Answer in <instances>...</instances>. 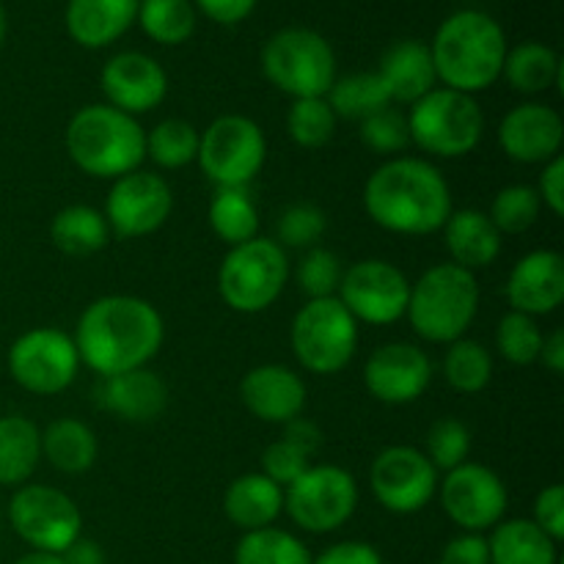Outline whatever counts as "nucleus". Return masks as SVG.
<instances>
[{
	"label": "nucleus",
	"instance_id": "nucleus-3",
	"mask_svg": "<svg viewBox=\"0 0 564 564\" xmlns=\"http://www.w3.org/2000/svg\"><path fill=\"white\" fill-rule=\"evenodd\" d=\"M430 53H433L435 75L444 88L474 97L501 77L507 39L494 17L466 9L441 22Z\"/></svg>",
	"mask_w": 564,
	"mask_h": 564
},
{
	"label": "nucleus",
	"instance_id": "nucleus-30",
	"mask_svg": "<svg viewBox=\"0 0 564 564\" xmlns=\"http://www.w3.org/2000/svg\"><path fill=\"white\" fill-rule=\"evenodd\" d=\"M42 460V430L20 413L0 416V488H20Z\"/></svg>",
	"mask_w": 564,
	"mask_h": 564
},
{
	"label": "nucleus",
	"instance_id": "nucleus-23",
	"mask_svg": "<svg viewBox=\"0 0 564 564\" xmlns=\"http://www.w3.org/2000/svg\"><path fill=\"white\" fill-rule=\"evenodd\" d=\"M94 394L99 408L132 424L154 422L169 408V386L147 367L102 378Z\"/></svg>",
	"mask_w": 564,
	"mask_h": 564
},
{
	"label": "nucleus",
	"instance_id": "nucleus-14",
	"mask_svg": "<svg viewBox=\"0 0 564 564\" xmlns=\"http://www.w3.org/2000/svg\"><path fill=\"white\" fill-rule=\"evenodd\" d=\"M435 496L441 499L446 518L463 532L474 534L490 532L496 523L505 521L510 505L505 479L494 468L471 460L446 471Z\"/></svg>",
	"mask_w": 564,
	"mask_h": 564
},
{
	"label": "nucleus",
	"instance_id": "nucleus-56",
	"mask_svg": "<svg viewBox=\"0 0 564 564\" xmlns=\"http://www.w3.org/2000/svg\"><path fill=\"white\" fill-rule=\"evenodd\" d=\"M3 39H6V9L0 3V47H3Z\"/></svg>",
	"mask_w": 564,
	"mask_h": 564
},
{
	"label": "nucleus",
	"instance_id": "nucleus-7",
	"mask_svg": "<svg viewBox=\"0 0 564 564\" xmlns=\"http://www.w3.org/2000/svg\"><path fill=\"white\" fill-rule=\"evenodd\" d=\"M290 281L286 251L270 237L229 248L218 270V292L237 314L268 312Z\"/></svg>",
	"mask_w": 564,
	"mask_h": 564
},
{
	"label": "nucleus",
	"instance_id": "nucleus-16",
	"mask_svg": "<svg viewBox=\"0 0 564 564\" xmlns=\"http://www.w3.org/2000/svg\"><path fill=\"white\" fill-rule=\"evenodd\" d=\"M336 297L356 323L391 325L405 317L411 281L386 259H361L345 268Z\"/></svg>",
	"mask_w": 564,
	"mask_h": 564
},
{
	"label": "nucleus",
	"instance_id": "nucleus-2",
	"mask_svg": "<svg viewBox=\"0 0 564 564\" xmlns=\"http://www.w3.org/2000/svg\"><path fill=\"white\" fill-rule=\"evenodd\" d=\"M364 209L391 235L424 237L444 229L455 204L438 165L400 154L369 174L364 185Z\"/></svg>",
	"mask_w": 564,
	"mask_h": 564
},
{
	"label": "nucleus",
	"instance_id": "nucleus-36",
	"mask_svg": "<svg viewBox=\"0 0 564 564\" xmlns=\"http://www.w3.org/2000/svg\"><path fill=\"white\" fill-rule=\"evenodd\" d=\"M444 380L460 394H479L494 380V356L482 341L463 336L446 345Z\"/></svg>",
	"mask_w": 564,
	"mask_h": 564
},
{
	"label": "nucleus",
	"instance_id": "nucleus-22",
	"mask_svg": "<svg viewBox=\"0 0 564 564\" xmlns=\"http://www.w3.org/2000/svg\"><path fill=\"white\" fill-rule=\"evenodd\" d=\"M240 400L259 422L286 424L303 416L308 397L301 375L281 364H262L242 375Z\"/></svg>",
	"mask_w": 564,
	"mask_h": 564
},
{
	"label": "nucleus",
	"instance_id": "nucleus-17",
	"mask_svg": "<svg viewBox=\"0 0 564 564\" xmlns=\"http://www.w3.org/2000/svg\"><path fill=\"white\" fill-rule=\"evenodd\" d=\"M171 209H174V191L169 182L154 171L138 169L113 180L102 215L110 226V235L121 240H138L163 229L165 220L171 218Z\"/></svg>",
	"mask_w": 564,
	"mask_h": 564
},
{
	"label": "nucleus",
	"instance_id": "nucleus-5",
	"mask_svg": "<svg viewBox=\"0 0 564 564\" xmlns=\"http://www.w3.org/2000/svg\"><path fill=\"white\" fill-rule=\"evenodd\" d=\"M477 312V273L452 262H441L424 270L411 284L405 317L424 341L452 345L468 334Z\"/></svg>",
	"mask_w": 564,
	"mask_h": 564
},
{
	"label": "nucleus",
	"instance_id": "nucleus-15",
	"mask_svg": "<svg viewBox=\"0 0 564 564\" xmlns=\"http://www.w3.org/2000/svg\"><path fill=\"white\" fill-rule=\"evenodd\" d=\"M438 471L422 449L386 446L369 468V488L375 501L394 516H416L433 505L438 494Z\"/></svg>",
	"mask_w": 564,
	"mask_h": 564
},
{
	"label": "nucleus",
	"instance_id": "nucleus-40",
	"mask_svg": "<svg viewBox=\"0 0 564 564\" xmlns=\"http://www.w3.org/2000/svg\"><path fill=\"white\" fill-rule=\"evenodd\" d=\"M540 209L543 204L532 185H507L490 202L488 218L494 220L499 235H523L538 224Z\"/></svg>",
	"mask_w": 564,
	"mask_h": 564
},
{
	"label": "nucleus",
	"instance_id": "nucleus-10",
	"mask_svg": "<svg viewBox=\"0 0 564 564\" xmlns=\"http://www.w3.org/2000/svg\"><path fill=\"white\" fill-rule=\"evenodd\" d=\"M268 160L262 127L240 113H226L198 132L196 163L218 187H248Z\"/></svg>",
	"mask_w": 564,
	"mask_h": 564
},
{
	"label": "nucleus",
	"instance_id": "nucleus-31",
	"mask_svg": "<svg viewBox=\"0 0 564 564\" xmlns=\"http://www.w3.org/2000/svg\"><path fill=\"white\" fill-rule=\"evenodd\" d=\"M110 226L102 209L72 204L50 220V240L66 257H91L110 242Z\"/></svg>",
	"mask_w": 564,
	"mask_h": 564
},
{
	"label": "nucleus",
	"instance_id": "nucleus-12",
	"mask_svg": "<svg viewBox=\"0 0 564 564\" xmlns=\"http://www.w3.org/2000/svg\"><path fill=\"white\" fill-rule=\"evenodd\" d=\"M9 523L31 551L64 554L83 534L80 507L50 485H20L9 501Z\"/></svg>",
	"mask_w": 564,
	"mask_h": 564
},
{
	"label": "nucleus",
	"instance_id": "nucleus-4",
	"mask_svg": "<svg viewBox=\"0 0 564 564\" xmlns=\"http://www.w3.org/2000/svg\"><path fill=\"white\" fill-rule=\"evenodd\" d=\"M64 141L72 163L94 180H119L143 169L147 160V130L141 121L108 102L77 110L66 124Z\"/></svg>",
	"mask_w": 564,
	"mask_h": 564
},
{
	"label": "nucleus",
	"instance_id": "nucleus-25",
	"mask_svg": "<svg viewBox=\"0 0 564 564\" xmlns=\"http://www.w3.org/2000/svg\"><path fill=\"white\" fill-rule=\"evenodd\" d=\"M138 17V0H69L66 31L80 47L102 50L124 36Z\"/></svg>",
	"mask_w": 564,
	"mask_h": 564
},
{
	"label": "nucleus",
	"instance_id": "nucleus-35",
	"mask_svg": "<svg viewBox=\"0 0 564 564\" xmlns=\"http://www.w3.org/2000/svg\"><path fill=\"white\" fill-rule=\"evenodd\" d=\"M235 564H312V551L279 527L246 532L235 549Z\"/></svg>",
	"mask_w": 564,
	"mask_h": 564
},
{
	"label": "nucleus",
	"instance_id": "nucleus-8",
	"mask_svg": "<svg viewBox=\"0 0 564 564\" xmlns=\"http://www.w3.org/2000/svg\"><path fill=\"white\" fill-rule=\"evenodd\" d=\"M290 345L306 372L339 375L356 358L358 323L339 297L306 301L292 317Z\"/></svg>",
	"mask_w": 564,
	"mask_h": 564
},
{
	"label": "nucleus",
	"instance_id": "nucleus-41",
	"mask_svg": "<svg viewBox=\"0 0 564 564\" xmlns=\"http://www.w3.org/2000/svg\"><path fill=\"white\" fill-rule=\"evenodd\" d=\"M543 336L538 319L521 312H507L496 328V350L505 361L516 364V367H529L540 358Z\"/></svg>",
	"mask_w": 564,
	"mask_h": 564
},
{
	"label": "nucleus",
	"instance_id": "nucleus-51",
	"mask_svg": "<svg viewBox=\"0 0 564 564\" xmlns=\"http://www.w3.org/2000/svg\"><path fill=\"white\" fill-rule=\"evenodd\" d=\"M196 6L218 25H237L257 9V0H196Z\"/></svg>",
	"mask_w": 564,
	"mask_h": 564
},
{
	"label": "nucleus",
	"instance_id": "nucleus-42",
	"mask_svg": "<svg viewBox=\"0 0 564 564\" xmlns=\"http://www.w3.org/2000/svg\"><path fill=\"white\" fill-rule=\"evenodd\" d=\"M341 275H345V264L336 257L330 248L314 246L303 253L301 264L295 270L297 290L308 297V301H317V297H336L341 284Z\"/></svg>",
	"mask_w": 564,
	"mask_h": 564
},
{
	"label": "nucleus",
	"instance_id": "nucleus-45",
	"mask_svg": "<svg viewBox=\"0 0 564 564\" xmlns=\"http://www.w3.org/2000/svg\"><path fill=\"white\" fill-rule=\"evenodd\" d=\"M328 229V218L314 204H292L281 213L279 224H275V235H279V246L297 248V251H308L319 242V237Z\"/></svg>",
	"mask_w": 564,
	"mask_h": 564
},
{
	"label": "nucleus",
	"instance_id": "nucleus-29",
	"mask_svg": "<svg viewBox=\"0 0 564 564\" xmlns=\"http://www.w3.org/2000/svg\"><path fill=\"white\" fill-rule=\"evenodd\" d=\"M42 457L61 474H86L99 457L97 433L80 419H55L42 430Z\"/></svg>",
	"mask_w": 564,
	"mask_h": 564
},
{
	"label": "nucleus",
	"instance_id": "nucleus-48",
	"mask_svg": "<svg viewBox=\"0 0 564 564\" xmlns=\"http://www.w3.org/2000/svg\"><path fill=\"white\" fill-rule=\"evenodd\" d=\"M438 564H490V549L485 534L460 532L441 551Z\"/></svg>",
	"mask_w": 564,
	"mask_h": 564
},
{
	"label": "nucleus",
	"instance_id": "nucleus-26",
	"mask_svg": "<svg viewBox=\"0 0 564 564\" xmlns=\"http://www.w3.org/2000/svg\"><path fill=\"white\" fill-rule=\"evenodd\" d=\"M444 246L449 251L452 264L466 268L471 273L490 268L501 253V235L479 209H452L444 224Z\"/></svg>",
	"mask_w": 564,
	"mask_h": 564
},
{
	"label": "nucleus",
	"instance_id": "nucleus-38",
	"mask_svg": "<svg viewBox=\"0 0 564 564\" xmlns=\"http://www.w3.org/2000/svg\"><path fill=\"white\" fill-rule=\"evenodd\" d=\"M198 130L185 119H163L147 132V158L160 169H185L196 163Z\"/></svg>",
	"mask_w": 564,
	"mask_h": 564
},
{
	"label": "nucleus",
	"instance_id": "nucleus-21",
	"mask_svg": "<svg viewBox=\"0 0 564 564\" xmlns=\"http://www.w3.org/2000/svg\"><path fill=\"white\" fill-rule=\"evenodd\" d=\"M507 303L510 312L529 317H549L564 301V259L560 251L538 248L512 264L507 275Z\"/></svg>",
	"mask_w": 564,
	"mask_h": 564
},
{
	"label": "nucleus",
	"instance_id": "nucleus-11",
	"mask_svg": "<svg viewBox=\"0 0 564 564\" xmlns=\"http://www.w3.org/2000/svg\"><path fill=\"white\" fill-rule=\"evenodd\" d=\"M358 507V482L347 468L323 463L308 466L306 474L284 488V512L301 532H339Z\"/></svg>",
	"mask_w": 564,
	"mask_h": 564
},
{
	"label": "nucleus",
	"instance_id": "nucleus-1",
	"mask_svg": "<svg viewBox=\"0 0 564 564\" xmlns=\"http://www.w3.org/2000/svg\"><path fill=\"white\" fill-rule=\"evenodd\" d=\"M163 339V314L138 295L97 297L80 314L72 334L80 364L99 378L147 367L160 352Z\"/></svg>",
	"mask_w": 564,
	"mask_h": 564
},
{
	"label": "nucleus",
	"instance_id": "nucleus-39",
	"mask_svg": "<svg viewBox=\"0 0 564 564\" xmlns=\"http://www.w3.org/2000/svg\"><path fill=\"white\" fill-rule=\"evenodd\" d=\"M336 121L339 119L325 97L292 99V108L286 113V132L295 147L323 149L334 138Z\"/></svg>",
	"mask_w": 564,
	"mask_h": 564
},
{
	"label": "nucleus",
	"instance_id": "nucleus-20",
	"mask_svg": "<svg viewBox=\"0 0 564 564\" xmlns=\"http://www.w3.org/2000/svg\"><path fill=\"white\" fill-rule=\"evenodd\" d=\"M564 121L560 110L543 102L516 105L501 119L499 143L505 154L523 165H545L562 154Z\"/></svg>",
	"mask_w": 564,
	"mask_h": 564
},
{
	"label": "nucleus",
	"instance_id": "nucleus-44",
	"mask_svg": "<svg viewBox=\"0 0 564 564\" xmlns=\"http://www.w3.org/2000/svg\"><path fill=\"white\" fill-rule=\"evenodd\" d=\"M358 138L364 147L372 149L375 154L383 158H400L411 147V132H408V116L397 108H383L378 113L367 116L358 121Z\"/></svg>",
	"mask_w": 564,
	"mask_h": 564
},
{
	"label": "nucleus",
	"instance_id": "nucleus-52",
	"mask_svg": "<svg viewBox=\"0 0 564 564\" xmlns=\"http://www.w3.org/2000/svg\"><path fill=\"white\" fill-rule=\"evenodd\" d=\"M284 441H290L292 446H297L303 455H308L314 460V455L323 449V430H319L312 419L297 416L284 424Z\"/></svg>",
	"mask_w": 564,
	"mask_h": 564
},
{
	"label": "nucleus",
	"instance_id": "nucleus-6",
	"mask_svg": "<svg viewBox=\"0 0 564 564\" xmlns=\"http://www.w3.org/2000/svg\"><path fill=\"white\" fill-rule=\"evenodd\" d=\"M411 143L433 158H466L485 135V116L471 94L438 88L424 94L408 113Z\"/></svg>",
	"mask_w": 564,
	"mask_h": 564
},
{
	"label": "nucleus",
	"instance_id": "nucleus-47",
	"mask_svg": "<svg viewBox=\"0 0 564 564\" xmlns=\"http://www.w3.org/2000/svg\"><path fill=\"white\" fill-rule=\"evenodd\" d=\"M532 521L549 534L551 540L562 543L564 538V488L562 485H549L538 494L534 499V512H532Z\"/></svg>",
	"mask_w": 564,
	"mask_h": 564
},
{
	"label": "nucleus",
	"instance_id": "nucleus-34",
	"mask_svg": "<svg viewBox=\"0 0 564 564\" xmlns=\"http://www.w3.org/2000/svg\"><path fill=\"white\" fill-rule=\"evenodd\" d=\"M328 105L334 108L336 119H367L378 110L389 108L391 99L380 83L378 72H352V75L336 77L330 91L325 94Z\"/></svg>",
	"mask_w": 564,
	"mask_h": 564
},
{
	"label": "nucleus",
	"instance_id": "nucleus-18",
	"mask_svg": "<svg viewBox=\"0 0 564 564\" xmlns=\"http://www.w3.org/2000/svg\"><path fill=\"white\" fill-rule=\"evenodd\" d=\"M433 361L411 341H389L372 350L364 367V386L383 405H411L427 391Z\"/></svg>",
	"mask_w": 564,
	"mask_h": 564
},
{
	"label": "nucleus",
	"instance_id": "nucleus-28",
	"mask_svg": "<svg viewBox=\"0 0 564 564\" xmlns=\"http://www.w3.org/2000/svg\"><path fill=\"white\" fill-rule=\"evenodd\" d=\"M532 518H510L490 529V564H560V549Z\"/></svg>",
	"mask_w": 564,
	"mask_h": 564
},
{
	"label": "nucleus",
	"instance_id": "nucleus-46",
	"mask_svg": "<svg viewBox=\"0 0 564 564\" xmlns=\"http://www.w3.org/2000/svg\"><path fill=\"white\" fill-rule=\"evenodd\" d=\"M308 466H312V457L303 455L297 446L284 438L273 441L262 455V474L279 488H290L301 474H306Z\"/></svg>",
	"mask_w": 564,
	"mask_h": 564
},
{
	"label": "nucleus",
	"instance_id": "nucleus-32",
	"mask_svg": "<svg viewBox=\"0 0 564 564\" xmlns=\"http://www.w3.org/2000/svg\"><path fill=\"white\" fill-rule=\"evenodd\" d=\"M501 75L507 77L512 91L538 97V94H545L549 88L562 86V61L549 44L523 42L518 47L507 50Z\"/></svg>",
	"mask_w": 564,
	"mask_h": 564
},
{
	"label": "nucleus",
	"instance_id": "nucleus-55",
	"mask_svg": "<svg viewBox=\"0 0 564 564\" xmlns=\"http://www.w3.org/2000/svg\"><path fill=\"white\" fill-rule=\"evenodd\" d=\"M14 564H66L61 554H47V551H28Z\"/></svg>",
	"mask_w": 564,
	"mask_h": 564
},
{
	"label": "nucleus",
	"instance_id": "nucleus-49",
	"mask_svg": "<svg viewBox=\"0 0 564 564\" xmlns=\"http://www.w3.org/2000/svg\"><path fill=\"white\" fill-rule=\"evenodd\" d=\"M312 564H386V560L375 545L361 543V540H345V543H334L323 554L312 556Z\"/></svg>",
	"mask_w": 564,
	"mask_h": 564
},
{
	"label": "nucleus",
	"instance_id": "nucleus-50",
	"mask_svg": "<svg viewBox=\"0 0 564 564\" xmlns=\"http://www.w3.org/2000/svg\"><path fill=\"white\" fill-rule=\"evenodd\" d=\"M534 191H538L540 204L549 207L551 215L562 218L564 215V158L562 154H556L554 160H549V163L543 165V174H540V182Z\"/></svg>",
	"mask_w": 564,
	"mask_h": 564
},
{
	"label": "nucleus",
	"instance_id": "nucleus-13",
	"mask_svg": "<svg viewBox=\"0 0 564 564\" xmlns=\"http://www.w3.org/2000/svg\"><path fill=\"white\" fill-rule=\"evenodd\" d=\"M11 380L22 391L53 397L69 389L80 372V356L69 334L58 328H31L17 336L6 356Z\"/></svg>",
	"mask_w": 564,
	"mask_h": 564
},
{
	"label": "nucleus",
	"instance_id": "nucleus-54",
	"mask_svg": "<svg viewBox=\"0 0 564 564\" xmlns=\"http://www.w3.org/2000/svg\"><path fill=\"white\" fill-rule=\"evenodd\" d=\"M549 372L562 375L564 372V330L554 328L549 336H543V347H540V358Z\"/></svg>",
	"mask_w": 564,
	"mask_h": 564
},
{
	"label": "nucleus",
	"instance_id": "nucleus-43",
	"mask_svg": "<svg viewBox=\"0 0 564 564\" xmlns=\"http://www.w3.org/2000/svg\"><path fill=\"white\" fill-rule=\"evenodd\" d=\"M424 455L433 463L435 471H452V468L468 463L471 455V433L466 424L455 416L438 419L433 427L427 430V441H424Z\"/></svg>",
	"mask_w": 564,
	"mask_h": 564
},
{
	"label": "nucleus",
	"instance_id": "nucleus-37",
	"mask_svg": "<svg viewBox=\"0 0 564 564\" xmlns=\"http://www.w3.org/2000/svg\"><path fill=\"white\" fill-rule=\"evenodd\" d=\"M135 20L152 42L169 47L187 42L196 31V9L191 0H138Z\"/></svg>",
	"mask_w": 564,
	"mask_h": 564
},
{
	"label": "nucleus",
	"instance_id": "nucleus-19",
	"mask_svg": "<svg viewBox=\"0 0 564 564\" xmlns=\"http://www.w3.org/2000/svg\"><path fill=\"white\" fill-rule=\"evenodd\" d=\"M105 99L110 108L127 116H141L158 108L169 94V75L147 53H119L102 66L99 75Z\"/></svg>",
	"mask_w": 564,
	"mask_h": 564
},
{
	"label": "nucleus",
	"instance_id": "nucleus-53",
	"mask_svg": "<svg viewBox=\"0 0 564 564\" xmlns=\"http://www.w3.org/2000/svg\"><path fill=\"white\" fill-rule=\"evenodd\" d=\"M61 556H64L66 564H108L102 545L97 540L83 538V534Z\"/></svg>",
	"mask_w": 564,
	"mask_h": 564
},
{
	"label": "nucleus",
	"instance_id": "nucleus-33",
	"mask_svg": "<svg viewBox=\"0 0 564 564\" xmlns=\"http://www.w3.org/2000/svg\"><path fill=\"white\" fill-rule=\"evenodd\" d=\"M209 229L229 248L259 237V209L248 187H218L207 209Z\"/></svg>",
	"mask_w": 564,
	"mask_h": 564
},
{
	"label": "nucleus",
	"instance_id": "nucleus-27",
	"mask_svg": "<svg viewBox=\"0 0 564 564\" xmlns=\"http://www.w3.org/2000/svg\"><path fill=\"white\" fill-rule=\"evenodd\" d=\"M284 512V488L270 482L262 471H251L229 482L224 494V516L242 534L273 527Z\"/></svg>",
	"mask_w": 564,
	"mask_h": 564
},
{
	"label": "nucleus",
	"instance_id": "nucleus-24",
	"mask_svg": "<svg viewBox=\"0 0 564 564\" xmlns=\"http://www.w3.org/2000/svg\"><path fill=\"white\" fill-rule=\"evenodd\" d=\"M378 77L380 83H383L391 102H419V99H422L424 94L433 91L435 83H438L430 44L419 42V39H402V42H394L386 50L383 58H380Z\"/></svg>",
	"mask_w": 564,
	"mask_h": 564
},
{
	"label": "nucleus",
	"instance_id": "nucleus-9",
	"mask_svg": "<svg viewBox=\"0 0 564 564\" xmlns=\"http://www.w3.org/2000/svg\"><path fill=\"white\" fill-rule=\"evenodd\" d=\"M262 72L292 99L325 97L336 80V55L317 31L284 28L264 44Z\"/></svg>",
	"mask_w": 564,
	"mask_h": 564
}]
</instances>
